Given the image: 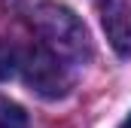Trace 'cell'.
Masks as SVG:
<instances>
[{
  "mask_svg": "<svg viewBox=\"0 0 131 128\" xmlns=\"http://www.w3.org/2000/svg\"><path fill=\"white\" fill-rule=\"evenodd\" d=\"M101 25L110 46L131 58V0H101Z\"/></svg>",
  "mask_w": 131,
  "mask_h": 128,
  "instance_id": "3",
  "label": "cell"
},
{
  "mask_svg": "<svg viewBox=\"0 0 131 128\" xmlns=\"http://www.w3.org/2000/svg\"><path fill=\"white\" fill-rule=\"evenodd\" d=\"M119 128H131V113L125 116V119H122V125H119Z\"/></svg>",
  "mask_w": 131,
  "mask_h": 128,
  "instance_id": "6",
  "label": "cell"
},
{
  "mask_svg": "<svg viewBox=\"0 0 131 128\" xmlns=\"http://www.w3.org/2000/svg\"><path fill=\"white\" fill-rule=\"evenodd\" d=\"M15 70H18V46L0 40V82L9 79Z\"/></svg>",
  "mask_w": 131,
  "mask_h": 128,
  "instance_id": "5",
  "label": "cell"
},
{
  "mask_svg": "<svg viewBox=\"0 0 131 128\" xmlns=\"http://www.w3.org/2000/svg\"><path fill=\"white\" fill-rule=\"evenodd\" d=\"M18 73L40 98H64L70 92V73L64 58L40 43L18 49Z\"/></svg>",
  "mask_w": 131,
  "mask_h": 128,
  "instance_id": "2",
  "label": "cell"
},
{
  "mask_svg": "<svg viewBox=\"0 0 131 128\" xmlns=\"http://www.w3.org/2000/svg\"><path fill=\"white\" fill-rule=\"evenodd\" d=\"M9 9L40 37V46L52 49L64 61H85L92 55V40L85 25L76 18L73 9H67L55 0H6Z\"/></svg>",
  "mask_w": 131,
  "mask_h": 128,
  "instance_id": "1",
  "label": "cell"
},
{
  "mask_svg": "<svg viewBox=\"0 0 131 128\" xmlns=\"http://www.w3.org/2000/svg\"><path fill=\"white\" fill-rule=\"evenodd\" d=\"M0 128H28V116L18 104L0 98Z\"/></svg>",
  "mask_w": 131,
  "mask_h": 128,
  "instance_id": "4",
  "label": "cell"
}]
</instances>
